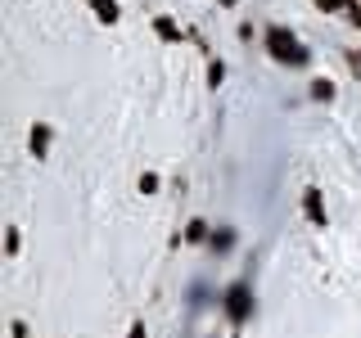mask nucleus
Here are the masks:
<instances>
[{"label":"nucleus","instance_id":"20e7f679","mask_svg":"<svg viewBox=\"0 0 361 338\" xmlns=\"http://www.w3.org/2000/svg\"><path fill=\"white\" fill-rule=\"evenodd\" d=\"M154 27H158V37H167V41H180V32H176V23H172V18H158Z\"/></svg>","mask_w":361,"mask_h":338},{"label":"nucleus","instance_id":"7ed1b4c3","mask_svg":"<svg viewBox=\"0 0 361 338\" xmlns=\"http://www.w3.org/2000/svg\"><path fill=\"white\" fill-rule=\"evenodd\" d=\"M302 203H307V217H312V221H325V212H321V194H316V189H307V199H302Z\"/></svg>","mask_w":361,"mask_h":338},{"label":"nucleus","instance_id":"0eeeda50","mask_svg":"<svg viewBox=\"0 0 361 338\" xmlns=\"http://www.w3.org/2000/svg\"><path fill=\"white\" fill-rule=\"evenodd\" d=\"M316 5H321V9H338V5H343V0H316Z\"/></svg>","mask_w":361,"mask_h":338},{"label":"nucleus","instance_id":"9d476101","mask_svg":"<svg viewBox=\"0 0 361 338\" xmlns=\"http://www.w3.org/2000/svg\"><path fill=\"white\" fill-rule=\"evenodd\" d=\"M226 5H235V0H226Z\"/></svg>","mask_w":361,"mask_h":338},{"label":"nucleus","instance_id":"423d86ee","mask_svg":"<svg viewBox=\"0 0 361 338\" xmlns=\"http://www.w3.org/2000/svg\"><path fill=\"white\" fill-rule=\"evenodd\" d=\"M45 140H50V131H45V127L32 131V149H37V154H45Z\"/></svg>","mask_w":361,"mask_h":338},{"label":"nucleus","instance_id":"f257e3e1","mask_svg":"<svg viewBox=\"0 0 361 338\" xmlns=\"http://www.w3.org/2000/svg\"><path fill=\"white\" fill-rule=\"evenodd\" d=\"M267 50L276 54L280 63H302V50H298V41H293L289 32H267Z\"/></svg>","mask_w":361,"mask_h":338},{"label":"nucleus","instance_id":"39448f33","mask_svg":"<svg viewBox=\"0 0 361 338\" xmlns=\"http://www.w3.org/2000/svg\"><path fill=\"white\" fill-rule=\"evenodd\" d=\"M95 14L113 23V18H118V5H113V0H95Z\"/></svg>","mask_w":361,"mask_h":338},{"label":"nucleus","instance_id":"6e6552de","mask_svg":"<svg viewBox=\"0 0 361 338\" xmlns=\"http://www.w3.org/2000/svg\"><path fill=\"white\" fill-rule=\"evenodd\" d=\"M131 338H145V325H135V330H131Z\"/></svg>","mask_w":361,"mask_h":338},{"label":"nucleus","instance_id":"f03ea898","mask_svg":"<svg viewBox=\"0 0 361 338\" xmlns=\"http://www.w3.org/2000/svg\"><path fill=\"white\" fill-rule=\"evenodd\" d=\"M226 311H231L235 320H244V315H248V289H244V284L231 289V298H226Z\"/></svg>","mask_w":361,"mask_h":338},{"label":"nucleus","instance_id":"1a4fd4ad","mask_svg":"<svg viewBox=\"0 0 361 338\" xmlns=\"http://www.w3.org/2000/svg\"><path fill=\"white\" fill-rule=\"evenodd\" d=\"M353 63H357V68H361V54H357V59H353Z\"/></svg>","mask_w":361,"mask_h":338}]
</instances>
